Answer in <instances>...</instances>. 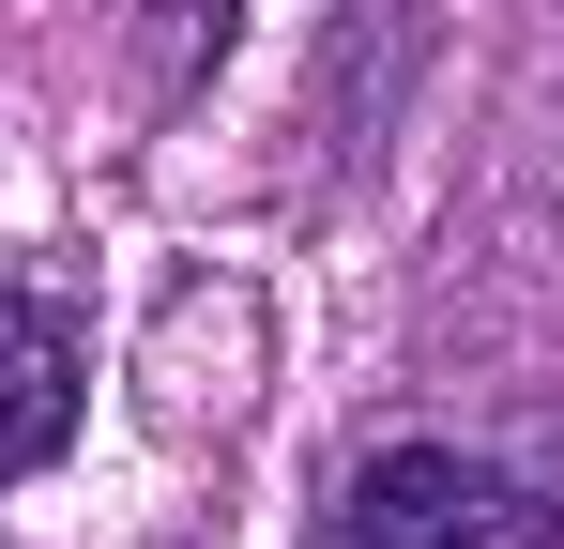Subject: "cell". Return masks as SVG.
Masks as SVG:
<instances>
[{"instance_id": "obj_1", "label": "cell", "mask_w": 564, "mask_h": 549, "mask_svg": "<svg viewBox=\"0 0 564 549\" xmlns=\"http://www.w3.org/2000/svg\"><path fill=\"white\" fill-rule=\"evenodd\" d=\"M321 549H564V519L534 488H503L488 458H443V443H397L351 473V504H336V535Z\"/></svg>"}, {"instance_id": "obj_2", "label": "cell", "mask_w": 564, "mask_h": 549, "mask_svg": "<svg viewBox=\"0 0 564 549\" xmlns=\"http://www.w3.org/2000/svg\"><path fill=\"white\" fill-rule=\"evenodd\" d=\"M62 443H77V321L31 305V290H0V488L46 473Z\"/></svg>"}]
</instances>
